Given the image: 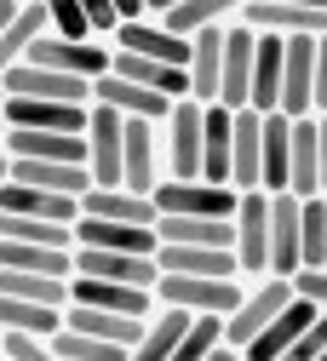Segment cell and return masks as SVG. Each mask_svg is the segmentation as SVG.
Masks as SVG:
<instances>
[{"label": "cell", "instance_id": "6da1fadb", "mask_svg": "<svg viewBox=\"0 0 327 361\" xmlns=\"http://www.w3.org/2000/svg\"><path fill=\"white\" fill-rule=\"evenodd\" d=\"M293 298V281L287 276H258V281H247V293H242V304L224 315V344L230 350H247L275 315H282V304Z\"/></svg>", "mask_w": 327, "mask_h": 361}, {"label": "cell", "instance_id": "7a4b0ae2", "mask_svg": "<svg viewBox=\"0 0 327 361\" xmlns=\"http://www.w3.org/2000/svg\"><path fill=\"white\" fill-rule=\"evenodd\" d=\"M236 224V269H242V287L270 276V190H247L230 212Z\"/></svg>", "mask_w": 327, "mask_h": 361}, {"label": "cell", "instance_id": "3957f363", "mask_svg": "<svg viewBox=\"0 0 327 361\" xmlns=\"http://www.w3.org/2000/svg\"><path fill=\"white\" fill-rule=\"evenodd\" d=\"M242 281L236 276H161L155 281V304L190 310V315H230L242 304Z\"/></svg>", "mask_w": 327, "mask_h": 361}, {"label": "cell", "instance_id": "277c9868", "mask_svg": "<svg viewBox=\"0 0 327 361\" xmlns=\"http://www.w3.org/2000/svg\"><path fill=\"white\" fill-rule=\"evenodd\" d=\"M201 109L196 98H172L167 121H161V161H167V178H201Z\"/></svg>", "mask_w": 327, "mask_h": 361}, {"label": "cell", "instance_id": "5b68a950", "mask_svg": "<svg viewBox=\"0 0 327 361\" xmlns=\"http://www.w3.org/2000/svg\"><path fill=\"white\" fill-rule=\"evenodd\" d=\"M150 201H155V218H230L236 212V190L230 184H201V178H190V184H184V178H161V184L150 190Z\"/></svg>", "mask_w": 327, "mask_h": 361}, {"label": "cell", "instance_id": "8992f818", "mask_svg": "<svg viewBox=\"0 0 327 361\" xmlns=\"http://www.w3.org/2000/svg\"><path fill=\"white\" fill-rule=\"evenodd\" d=\"M121 132L126 121L109 104H92L86 109V172H92V190H115L121 184Z\"/></svg>", "mask_w": 327, "mask_h": 361}, {"label": "cell", "instance_id": "52a82bcc", "mask_svg": "<svg viewBox=\"0 0 327 361\" xmlns=\"http://www.w3.org/2000/svg\"><path fill=\"white\" fill-rule=\"evenodd\" d=\"M167 178V161H161V126L155 121H126L121 132V184L150 195Z\"/></svg>", "mask_w": 327, "mask_h": 361}, {"label": "cell", "instance_id": "ba28073f", "mask_svg": "<svg viewBox=\"0 0 327 361\" xmlns=\"http://www.w3.org/2000/svg\"><path fill=\"white\" fill-rule=\"evenodd\" d=\"M23 63L58 69V75H75V80H98V75L109 69V40H64V35H40Z\"/></svg>", "mask_w": 327, "mask_h": 361}, {"label": "cell", "instance_id": "9c48e42d", "mask_svg": "<svg viewBox=\"0 0 327 361\" xmlns=\"http://www.w3.org/2000/svg\"><path fill=\"white\" fill-rule=\"evenodd\" d=\"M253 47H258V35H253L242 18H230V23H224V58H218V104H224V109H247Z\"/></svg>", "mask_w": 327, "mask_h": 361}, {"label": "cell", "instance_id": "30bf717a", "mask_svg": "<svg viewBox=\"0 0 327 361\" xmlns=\"http://www.w3.org/2000/svg\"><path fill=\"white\" fill-rule=\"evenodd\" d=\"M253 35H327V12L316 6H293V0H242V12H236Z\"/></svg>", "mask_w": 327, "mask_h": 361}, {"label": "cell", "instance_id": "8fae6325", "mask_svg": "<svg viewBox=\"0 0 327 361\" xmlns=\"http://www.w3.org/2000/svg\"><path fill=\"white\" fill-rule=\"evenodd\" d=\"M75 276L126 281V287H150V293H155L161 264H155V252H98V247H75Z\"/></svg>", "mask_w": 327, "mask_h": 361}, {"label": "cell", "instance_id": "7c38bea8", "mask_svg": "<svg viewBox=\"0 0 327 361\" xmlns=\"http://www.w3.org/2000/svg\"><path fill=\"white\" fill-rule=\"evenodd\" d=\"M109 47H115V52H138V58H155V63H167V69H184V63H190V40L172 35V29L155 23V18L121 23V29L109 35Z\"/></svg>", "mask_w": 327, "mask_h": 361}, {"label": "cell", "instance_id": "4fadbf2b", "mask_svg": "<svg viewBox=\"0 0 327 361\" xmlns=\"http://www.w3.org/2000/svg\"><path fill=\"white\" fill-rule=\"evenodd\" d=\"M92 104H109L121 121H167V109H172V98H161V92H150V86H138V80H126V75H115V69H104L98 80H92Z\"/></svg>", "mask_w": 327, "mask_h": 361}, {"label": "cell", "instance_id": "5bb4252c", "mask_svg": "<svg viewBox=\"0 0 327 361\" xmlns=\"http://www.w3.org/2000/svg\"><path fill=\"white\" fill-rule=\"evenodd\" d=\"M6 98H52V104H92V80L58 75V69H40V63H18L0 75Z\"/></svg>", "mask_w": 327, "mask_h": 361}, {"label": "cell", "instance_id": "9a60e30c", "mask_svg": "<svg viewBox=\"0 0 327 361\" xmlns=\"http://www.w3.org/2000/svg\"><path fill=\"white\" fill-rule=\"evenodd\" d=\"M258 149H264V115L230 109V190L236 195L258 190Z\"/></svg>", "mask_w": 327, "mask_h": 361}, {"label": "cell", "instance_id": "2e32d148", "mask_svg": "<svg viewBox=\"0 0 327 361\" xmlns=\"http://www.w3.org/2000/svg\"><path fill=\"white\" fill-rule=\"evenodd\" d=\"M310 86H316V35H293L287 40V69H282V104H275V115H316L310 104Z\"/></svg>", "mask_w": 327, "mask_h": 361}, {"label": "cell", "instance_id": "e0dca14e", "mask_svg": "<svg viewBox=\"0 0 327 361\" xmlns=\"http://www.w3.org/2000/svg\"><path fill=\"white\" fill-rule=\"evenodd\" d=\"M92 104H52V98H6V126L18 132H86Z\"/></svg>", "mask_w": 327, "mask_h": 361}, {"label": "cell", "instance_id": "ac0fdd59", "mask_svg": "<svg viewBox=\"0 0 327 361\" xmlns=\"http://www.w3.org/2000/svg\"><path fill=\"white\" fill-rule=\"evenodd\" d=\"M69 304H92V310H115V315H155V293L150 287H126V281H92V276H69Z\"/></svg>", "mask_w": 327, "mask_h": 361}, {"label": "cell", "instance_id": "d6986e66", "mask_svg": "<svg viewBox=\"0 0 327 361\" xmlns=\"http://www.w3.org/2000/svg\"><path fill=\"white\" fill-rule=\"evenodd\" d=\"M282 69H287V40L282 35H258V47H253V80H247V109L275 115V104H282Z\"/></svg>", "mask_w": 327, "mask_h": 361}, {"label": "cell", "instance_id": "ffe728a7", "mask_svg": "<svg viewBox=\"0 0 327 361\" xmlns=\"http://www.w3.org/2000/svg\"><path fill=\"white\" fill-rule=\"evenodd\" d=\"M12 184H29V190H46V195H69L81 201L92 190V172L86 161H12Z\"/></svg>", "mask_w": 327, "mask_h": 361}, {"label": "cell", "instance_id": "44dd1931", "mask_svg": "<svg viewBox=\"0 0 327 361\" xmlns=\"http://www.w3.org/2000/svg\"><path fill=\"white\" fill-rule=\"evenodd\" d=\"M316 315H321V310H316L310 298H299V293H293V298L282 304V315H275V322H270V327H264V333H258L242 355H247V361H282V355L293 350V338L316 322Z\"/></svg>", "mask_w": 327, "mask_h": 361}, {"label": "cell", "instance_id": "7402d4cb", "mask_svg": "<svg viewBox=\"0 0 327 361\" xmlns=\"http://www.w3.org/2000/svg\"><path fill=\"white\" fill-rule=\"evenodd\" d=\"M81 218H104V224H138V230H155V201L138 195L126 184L115 190H86L81 195Z\"/></svg>", "mask_w": 327, "mask_h": 361}, {"label": "cell", "instance_id": "603a6c76", "mask_svg": "<svg viewBox=\"0 0 327 361\" xmlns=\"http://www.w3.org/2000/svg\"><path fill=\"white\" fill-rule=\"evenodd\" d=\"M270 276H299V195H270Z\"/></svg>", "mask_w": 327, "mask_h": 361}, {"label": "cell", "instance_id": "cb8c5ba5", "mask_svg": "<svg viewBox=\"0 0 327 361\" xmlns=\"http://www.w3.org/2000/svg\"><path fill=\"white\" fill-rule=\"evenodd\" d=\"M144 322L138 315H115V310H92V304H64V327H75L86 338H104V344H121V350H132L144 338Z\"/></svg>", "mask_w": 327, "mask_h": 361}, {"label": "cell", "instance_id": "d4e9b609", "mask_svg": "<svg viewBox=\"0 0 327 361\" xmlns=\"http://www.w3.org/2000/svg\"><path fill=\"white\" fill-rule=\"evenodd\" d=\"M155 247H230L236 252V224L230 218H155Z\"/></svg>", "mask_w": 327, "mask_h": 361}, {"label": "cell", "instance_id": "484cf974", "mask_svg": "<svg viewBox=\"0 0 327 361\" xmlns=\"http://www.w3.org/2000/svg\"><path fill=\"white\" fill-rule=\"evenodd\" d=\"M190 322H196L190 310H172V304H155V315L144 322V338H138V344L126 350V361H172L178 338L190 333Z\"/></svg>", "mask_w": 327, "mask_h": 361}, {"label": "cell", "instance_id": "4316f807", "mask_svg": "<svg viewBox=\"0 0 327 361\" xmlns=\"http://www.w3.org/2000/svg\"><path fill=\"white\" fill-rule=\"evenodd\" d=\"M155 264L161 276H236L242 281L230 247H155Z\"/></svg>", "mask_w": 327, "mask_h": 361}, {"label": "cell", "instance_id": "83f0119b", "mask_svg": "<svg viewBox=\"0 0 327 361\" xmlns=\"http://www.w3.org/2000/svg\"><path fill=\"white\" fill-rule=\"evenodd\" d=\"M287 166H293V121L287 115H264V149H258V190H287Z\"/></svg>", "mask_w": 327, "mask_h": 361}, {"label": "cell", "instance_id": "f1b7e54d", "mask_svg": "<svg viewBox=\"0 0 327 361\" xmlns=\"http://www.w3.org/2000/svg\"><path fill=\"white\" fill-rule=\"evenodd\" d=\"M218 58H224V29L190 35V63H184V75H190L196 104H218Z\"/></svg>", "mask_w": 327, "mask_h": 361}, {"label": "cell", "instance_id": "f546056e", "mask_svg": "<svg viewBox=\"0 0 327 361\" xmlns=\"http://www.w3.org/2000/svg\"><path fill=\"white\" fill-rule=\"evenodd\" d=\"M75 247H98V252H155V230H138V224H104V218H75Z\"/></svg>", "mask_w": 327, "mask_h": 361}, {"label": "cell", "instance_id": "4dcf8cb0", "mask_svg": "<svg viewBox=\"0 0 327 361\" xmlns=\"http://www.w3.org/2000/svg\"><path fill=\"white\" fill-rule=\"evenodd\" d=\"M0 269L23 276H75V247H29V241H0Z\"/></svg>", "mask_w": 327, "mask_h": 361}, {"label": "cell", "instance_id": "1f68e13d", "mask_svg": "<svg viewBox=\"0 0 327 361\" xmlns=\"http://www.w3.org/2000/svg\"><path fill=\"white\" fill-rule=\"evenodd\" d=\"M201 184H230V109H201Z\"/></svg>", "mask_w": 327, "mask_h": 361}, {"label": "cell", "instance_id": "d6a6232c", "mask_svg": "<svg viewBox=\"0 0 327 361\" xmlns=\"http://www.w3.org/2000/svg\"><path fill=\"white\" fill-rule=\"evenodd\" d=\"M0 212H23V218H52V224H75L81 218V201L69 195H46V190H29V184H0Z\"/></svg>", "mask_w": 327, "mask_h": 361}, {"label": "cell", "instance_id": "836d02e7", "mask_svg": "<svg viewBox=\"0 0 327 361\" xmlns=\"http://www.w3.org/2000/svg\"><path fill=\"white\" fill-rule=\"evenodd\" d=\"M40 35H46V12H40V0H18L12 23L0 29V75H6V69H18Z\"/></svg>", "mask_w": 327, "mask_h": 361}, {"label": "cell", "instance_id": "e575fe53", "mask_svg": "<svg viewBox=\"0 0 327 361\" xmlns=\"http://www.w3.org/2000/svg\"><path fill=\"white\" fill-rule=\"evenodd\" d=\"M316 115H299L293 121V166H287V195H299V201H310V195H321V184H316Z\"/></svg>", "mask_w": 327, "mask_h": 361}, {"label": "cell", "instance_id": "d590c367", "mask_svg": "<svg viewBox=\"0 0 327 361\" xmlns=\"http://www.w3.org/2000/svg\"><path fill=\"white\" fill-rule=\"evenodd\" d=\"M242 12V0H184V6H172L167 18H155V23H167L172 35H201V29H224L230 18Z\"/></svg>", "mask_w": 327, "mask_h": 361}, {"label": "cell", "instance_id": "8d00e7d4", "mask_svg": "<svg viewBox=\"0 0 327 361\" xmlns=\"http://www.w3.org/2000/svg\"><path fill=\"white\" fill-rule=\"evenodd\" d=\"M64 327V310L52 304H29V298H6L0 293V333H35V338H52Z\"/></svg>", "mask_w": 327, "mask_h": 361}, {"label": "cell", "instance_id": "74e56055", "mask_svg": "<svg viewBox=\"0 0 327 361\" xmlns=\"http://www.w3.org/2000/svg\"><path fill=\"white\" fill-rule=\"evenodd\" d=\"M299 269H327V195L299 201Z\"/></svg>", "mask_w": 327, "mask_h": 361}, {"label": "cell", "instance_id": "f35d334b", "mask_svg": "<svg viewBox=\"0 0 327 361\" xmlns=\"http://www.w3.org/2000/svg\"><path fill=\"white\" fill-rule=\"evenodd\" d=\"M0 293L6 298H29V304H69V281L64 276H23V269H0Z\"/></svg>", "mask_w": 327, "mask_h": 361}, {"label": "cell", "instance_id": "ab89813d", "mask_svg": "<svg viewBox=\"0 0 327 361\" xmlns=\"http://www.w3.org/2000/svg\"><path fill=\"white\" fill-rule=\"evenodd\" d=\"M218 344H224V315H196V322H190V333L178 338L172 361H207Z\"/></svg>", "mask_w": 327, "mask_h": 361}, {"label": "cell", "instance_id": "60d3db41", "mask_svg": "<svg viewBox=\"0 0 327 361\" xmlns=\"http://www.w3.org/2000/svg\"><path fill=\"white\" fill-rule=\"evenodd\" d=\"M40 12H46V35H64V40H98L81 12V0H40Z\"/></svg>", "mask_w": 327, "mask_h": 361}, {"label": "cell", "instance_id": "b9f144b4", "mask_svg": "<svg viewBox=\"0 0 327 361\" xmlns=\"http://www.w3.org/2000/svg\"><path fill=\"white\" fill-rule=\"evenodd\" d=\"M6 361H58L52 338H35V333H6Z\"/></svg>", "mask_w": 327, "mask_h": 361}, {"label": "cell", "instance_id": "7bdbcfd3", "mask_svg": "<svg viewBox=\"0 0 327 361\" xmlns=\"http://www.w3.org/2000/svg\"><path fill=\"white\" fill-rule=\"evenodd\" d=\"M299 298H310L316 310H327V269H299V276H287Z\"/></svg>", "mask_w": 327, "mask_h": 361}, {"label": "cell", "instance_id": "ee69618b", "mask_svg": "<svg viewBox=\"0 0 327 361\" xmlns=\"http://www.w3.org/2000/svg\"><path fill=\"white\" fill-rule=\"evenodd\" d=\"M81 12H86V23H92V35H98V40H109V35L121 29V18H115L109 0H81Z\"/></svg>", "mask_w": 327, "mask_h": 361}, {"label": "cell", "instance_id": "f6af8a7d", "mask_svg": "<svg viewBox=\"0 0 327 361\" xmlns=\"http://www.w3.org/2000/svg\"><path fill=\"white\" fill-rule=\"evenodd\" d=\"M316 115H327V35H316V86H310Z\"/></svg>", "mask_w": 327, "mask_h": 361}, {"label": "cell", "instance_id": "bcb514c9", "mask_svg": "<svg viewBox=\"0 0 327 361\" xmlns=\"http://www.w3.org/2000/svg\"><path fill=\"white\" fill-rule=\"evenodd\" d=\"M316 184H321V195H327V115H316Z\"/></svg>", "mask_w": 327, "mask_h": 361}, {"label": "cell", "instance_id": "7dc6e473", "mask_svg": "<svg viewBox=\"0 0 327 361\" xmlns=\"http://www.w3.org/2000/svg\"><path fill=\"white\" fill-rule=\"evenodd\" d=\"M109 6H115V18H121V23H132V18H150V12H144V0H109Z\"/></svg>", "mask_w": 327, "mask_h": 361}, {"label": "cell", "instance_id": "c3c4849f", "mask_svg": "<svg viewBox=\"0 0 327 361\" xmlns=\"http://www.w3.org/2000/svg\"><path fill=\"white\" fill-rule=\"evenodd\" d=\"M172 6H184V0H144V12H150V18H167Z\"/></svg>", "mask_w": 327, "mask_h": 361}, {"label": "cell", "instance_id": "681fc988", "mask_svg": "<svg viewBox=\"0 0 327 361\" xmlns=\"http://www.w3.org/2000/svg\"><path fill=\"white\" fill-rule=\"evenodd\" d=\"M207 361H247V355H242V350H230V344H218V350H213Z\"/></svg>", "mask_w": 327, "mask_h": 361}, {"label": "cell", "instance_id": "f907efd6", "mask_svg": "<svg viewBox=\"0 0 327 361\" xmlns=\"http://www.w3.org/2000/svg\"><path fill=\"white\" fill-rule=\"evenodd\" d=\"M12 12H18V0H0V29L12 23Z\"/></svg>", "mask_w": 327, "mask_h": 361}, {"label": "cell", "instance_id": "816d5d0a", "mask_svg": "<svg viewBox=\"0 0 327 361\" xmlns=\"http://www.w3.org/2000/svg\"><path fill=\"white\" fill-rule=\"evenodd\" d=\"M0 132H6V86H0Z\"/></svg>", "mask_w": 327, "mask_h": 361}, {"label": "cell", "instance_id": "f5cc1de1", "mask_svg": "<svg viewBox=\"0 0 327 361\" xmlns=\"http://www.w3.org/2000/svg\"><path fill=\"white\" fill-rule=\"evenodd\" d=\"M6 172H12V161H6V149H0V184H6Z\"/></svg>", "mask_w": 327, "mask_h": 361}, {"label": "cell", "instance_id": "db71d44e", "mask_svg": "<svg viewBox=\"0 0 327 361\" xmlns=\"http://www.w3.org/2000/svg\"><path fill=\"white\" fill-rule=\"evenodd\" d=\"M293 6H316V12H327V0H293Z\"/></svg>", "mask_w": 327, "mask_h": 361}, {"label": "cell", "instance_id": "11a10c76", "mask_svg": "<svg viewBox=\"0 0 327 361\" xmlns=\"http://www.w3.org/2000/svg\"><path fill=\"white\" fill-rule=\"evenodd\" d=\"M0 361H6V333H0Z\"/></svg>", "mask_w": 327, "mask_h": 361}, {"label": "cell", "instance_id": "9f6ffc18", "mask_svg": "<svg viewBox=\"0 0 327 361\" xmlns=\"http://www.w3.org/2000/svg\"><path fill=\"white\" fill-rule=\"evenodd\" d=\"M316 361H327V344H321V355H316Z\"/></svg>", "mask_w": 327, "mask_h": 361}]
</instances>
